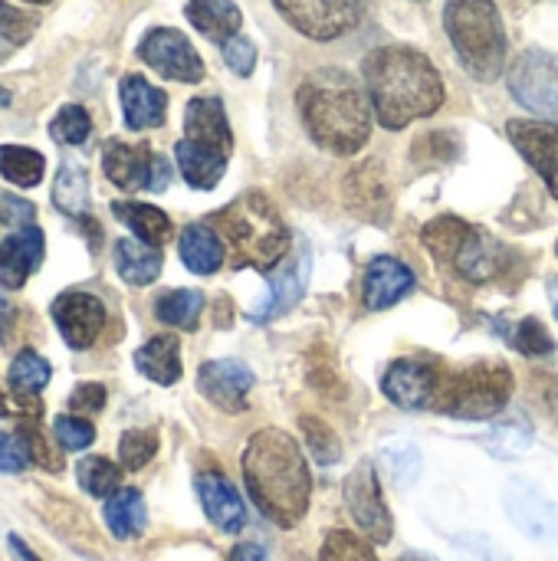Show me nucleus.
<instances>
[{"instance_id":"obj_1","label":"nucleus","mask_w":558,"mask_h":561,"mask_svg":"<svg viewBox=\"0 0 558 561\" xmlns=\"http://www.w3.org/2000/svg\"><path fill=\"white\" fill-rule=\"evenodd\" d=\"M243 483L257 510L280 529H293L309 513L312 477L299 444L276 427L257 431L243 450Z\"/></svg>"},{"instance_id":"obj_2","label":"nucleus","mask_w":558,"mask_h":561,"mask_svg":"<svg viewBox=\"0 0 558 561\" xmlns=\"http://www.w3.org/2000/svg\"><path fill=\"white\" fill-rule=\"evenodd\" d=\"M365 89L378 122L391 131L434 115L444 105V79L434 62L411 46H382L362 62Z\"/></svg>"},{"instance_id":"obj_3","label":"nucleus","mask_w":558,"mask_h":561,"mask_svg":"<svg viewBox=\"0 0 558 561\" xmlns=\"http://www.w3.org/2000/svg\"><path fill=\"white\" fill-rule=\"evenodd\" d=\"M299 115L309 138L332 154H355L372 138V99L345 69H316L303 79Z\"/></svg>"},{"instance_id":"obj_4","label":"nucleus","mask_w":558,"mask_h":561,"mask_svg":"<svg viewBox=\"0 0 558 561\" xmlns=\"http://www.w3.org/2000/svg\"><path fill=\"white\" fill-rule=\"evenodd\" d=\"M210 230L227 237L237 253V266H253L273 273L293 250V233L286 230L273 201L260 191H247L217 214H210Z\"/></svg>"},{"instance_id":"obj_5","label":"nucleus","mask_w":558,"mask_h":561,"mask_svg":"<svg viewBox=\"0 0 558 561\" xmlns=\"http://www.w3.org/2000/svg\"><path fill=\"white\" fill-rule=\"evenodd\" d=\"M444 30L474 79L493 82L503 76L506 30L493 0H447Z\"/></svg>"},{"instance_id":"obj_6","label":"nucleus","mask_w":558,"mask_h":561,"mask_svg":"<svg viewBox=\"0 0 558 561\" xmlns=\"http://www.w3.org/2000/svg\"><path fill=\"white\" fill-rule=\"evenodd\" d=\"M424 247L441 260L447 263L460 279L474 283V286H483V283H493L506 273V260H510V250L493 240L490 233L477 230L474 224L460 220V217H437L424 227L421 233Z\"/></svg>"},{"instance_id":"obj_7","label":"nucleus","mask_w":558,"mask_h":561,"mask_svg":"<svg viewBox=\"0 0 558 561\" xmlns=\"http://www.w3.org/2000/svg\"><path fill=\"white\" fill-rule=\"evenodd\" d=\"M513 385H516L513 371L500 362L467 365L441 378L431 411L457 421H490L506 411L513 398Z\"/></svg>"},{"instance_id":"obj_8","label":"nucleus","mask_w":558,"mask_h":561,"mask_svg":"<svg viewBox=\"0 0 558 561\" xmlns=\"http://www.w3.org/2000/svg\"><path fill=\"white\" fill-rule=\"evenodd\" d=\"M280 16L309 39L329 43L355 30L368 10V0H273Z\"/></svg>"},{"instance_id":"obj_9","label":"nucleus","mask_w":558,"mask_h":561,"mask_svg":"<svg viewBox=\"0 0 558 561\" xmlns=\"http://www.w3.org/2000/svg\"><path fill=\"white\" fill-rule=\"evenodd\" d=\"M510 92L529 112L558 122V56L546 49H526L510 66Z\"/></svg>"},{"instance_id":"obj_10","label":"nucleus","mask_w":558,"mask_h":561,"mask_svg":"<svg viewBox=\"0 0 558 561\" xmlns=\"http://www.w3.org/2000/svg\"><path fill=\"white\" fill-rule=\"evenodd\" d=\"M345 506L355 519V526L365 533V539L372 546H388L395 536V519L391 510L385 503L378 473L372 467V460H358L355 470L345 477Z\"/></svg>"},{"instance_id":"obj_11","label":"nucleus","mask_w":558,"mask_h":561,"mask_svg":"<svg viewBox=\"0 0 558 561\" xmlns=\"http://www.w3.org/2000/svg\"><path fill=\"white\" fill-rule=\"evenodd\" d=\"M138 56L164 79H174V82H201L204 79V59L197 56V49L191 46V39L181 30L155 26L138 43Z\"/></svg>"},{"instance_id":"obj_12","label":"nucleus","mask_w":558,"mask_h":561,"mask_svg":"<svg viewBox=\"0 0 558 561\" xmlns=\"http://www.w3.org/2000/svg\"><path fill=\"white\" fill-rule=\"evenodd\" d=\"M441 371L431 368L428 362L418 358H398L388 365L385 378H382V391L391 404H398L401 411H431L437 388H441Z\"/></svg>"},{"instance_id":"obj_13","label":"nucleus","mask_w":558,"mask_h":561,"mask_svg":"<svg viewBox=\"0 0 558 561\" xmlns=\"http://www.w3.org/2000/svg\"><path fill=\"white\" fill-rule=\"evenodd\" d=\"M503 506H506L510 523L523 536H529L536 542H553L558 536V506L533 483L513 480L503 493Z\"/></svg>"},{"instance_id":"obj_14","label":"nucleus","mask_w":558,"mask_h":561,"mask_svg":"<svg viewBox=\"0 0 558 561\" xmlns=\"http://www.w3.org/2000/svg\"><path fill=\"white\" fill-rule=\"evenodd\" d=\"M345 204L352 207L355 217H362L375 227L391 224L395 197H391V184L385 178V168L378 161H362L345 178Z\"/></svg>"},{"instance_id":"obj_15","label":"nucleus","mask_w":558,"mask_h":561,"mask_svg":"<svg viewBox=\"0 0 558 561\" xmlns=\"http://www.w3.org/2000/svg\"><path fill=\"white\" fill-rule=\"evenodd\" d=\"M506 135L516 145V151L536 168V174L546 181V187L558 201V122L513 118L506 125Z\"/></svg>"},{"instance_id":"obj_16","label":"nucleus","mask_w":558,"mask_h":561,"mask_svg":"<svg viewBox=\"0 0 558 561\" xmlns=\"http://www.w3.org/2000/svg\"><path fill=\"white\" fill-rule=\"evenodd\" d=\"M197 388L214 408H220L227 414H240V411H247V394L253 388V371L237 358L204 362L201 371H197Z\"/></svg>"},{"instance_id":"obj_17","label":"nucleus","mask_w":558,"mask_h":561,"mask_svg":"<svg viewBox=\"0 0 558 561\" xmlns=\"http://www.w3.org/2000/svg\"><path fill=\"white\" fill-rule=\"evenodd\" d=\"M306 283H309V247L299 243V250L293 256H286L273 273H270V289H266V299L250 312L253 322H270L283 312H289L303 293H306Z\"/></svg>"},{"instance_id":"obj_18","label":"nucleus","mask_w":558,"mask_h":561,"mask_svg":"<svg viewBox=\"0 0 558 561\" xmlns=\"http://www.w3.org/2000/svg\"><path fill=\"white\" fill-rule=\"evenodd\" d=\"M53 322H56L59 335L66 339V345L82 352L99 339V332L105 325V306H102V299H95L89 293H62L53 302Z\"/></svg>"},{"instance_id":"obj_19","label":"nucleus","mask_w":558,"mask_h":561,"mask_svg":"<svg viewBox=\"0 0 558 561\" xmlns=\"http://www.w3.org/2000/svg\"><path fill=\"white\" fill-rule=\"evenodd\" d=\"M194 490H197V500L207 513V519L227 533V536H237L243 533L247 526V506L240 500V490L217 470H207V473H197L194 480Z\"/></svg>"},{"instance_id":"obj_20","label":"nucleus","mask_w":558,"mask_h":561,"mask_svg":"<svg viewBox=\"0 0 558 561\" xmlns=\"http://www.w3.org/2000/svg\"><path fill=\"white\" fill-rule=\"evenodd\" d=\"M155 164H158V154L148 148V145H128V141H105L102 148V168H105V178L122 187V191H141L148 187L151 191V181H155Z\"/></svg>"},{"instance_id":"obj_21","label":"nucleus","mask_w":558,"mask_h":561,"mask_svg":"<svg viewBox=\"0 0 558 561\" xmlns=\"http://www.w3.org/2000/svg\"><path fill=\"white\" fill-rule=\"evenodd\" d=\"M414 289V273L395 260V256H375L365 270V286H362V302L372 312H385L398 306L408 293Z\"/></svg>"},{"instance_id":"obj_22","label":"nucleus","mask_w":558,"mask_h":561,"mask_svg":"<svg viewBox=\"0 0 558 561\" xmlns=\"http://www.w3.org/2000/svg\"><path fill=\"white\" fill-rule=\"evenodd\" d=\"M184 138L194 141V145L230 154L234 151V131H230L224 102L214 99V95L191 99L187 108H184Z\"/></svg>"},{"instance_id":"obj_23","label":"nucleus","mask_w":558,"mask_h":561,"mask_svg":"<svg viewBox=\"0 0 558 561\" xmlns=\"http://www.w3.org/2000/svg\"><path fill=\"white\" fill-rule=\"evenodd\" d=\"M43 253H46V240L43 230L36 227H23L13 237H7L0 243V286L20 289L39 270Z\"/></svg>"},{"instance_id":"obj_24","label":"nucleus","mask_w":558,"mask_h":561,"mask_svg":"<svg viewBox=\"0 0 558 561\" xmlns=\"http://www.w3.org/2000/svg\"><path fill=\"white\" fill-rule=\"evenodd\" d=\"M118 99H122V115L125 125L132 131H145V128H158L164 125V112H168V95L151 85L145 76H125L118 85Z\"/></svg>"},{"instance_id":"obj_25","label":"nucleus","mask_w":558,"mask_h":561,"mask_svg":"<svg viewBox=\"0 0 558 561\" xmlns=\"http://www.w3.org/2000/svg\"><path fill=\"white\" fill-rule=\"evenodd\" d=\"M174 158H178V168H181L184 181L191 187H197V191H210L224 178L227 161H230V154L214 151V148H204V145H194L187 138H181L174 145Z\"/></svg>"},{"instance_id":"obj_26","label":"nucleus","mask_w":558,"mask_h":561,"mask_svg":"<svg viewBox=\"0 0 558 561\" xmlns=\"http://www.w3.org/2000/svg\"><path fill=\"white\" fill-rule=\"evenodd\" d=\"M184 13L191 26L214 43H227L230 36L240 33L243 23V13L234 0H187Z\"/></svg>"},{"instance_id":"obj_27","label":"nucleus","mask_w":558,"mask_h":561,"mask_svg":"<svg viewBox=\"0 0 558 561\" xmlns=\"http://www.w3.org/2000/svg\"><path fill=\"white\" fill-rule=\"evenodd\" d=\"M178 253H181L184 266L197 276H214L224 266V243H220L217 230H210L207 224L184 227V233L178 240Z\"/></svg>"},{"instance_id":"obj_28","label":"nucleus","mask_w":558,"mask_h":561,"mask_svg":"<svg viewBox=\"0 0 558 561\" xmlns=\"http://www.w3.org/2000/svg\"><path fill=\"white\" fill-rule=\"evenodd\" d=\"M135 368L155 385L181 381V342L174 335H155L135 352Z\"/></svg>"},{"instance_id":"obj_29","label":"nucleus","mask_w":558,"mask_h":561,"mask_svg":"<svg viewBox=\"0 0 558 561\" xmlns=\"http://www.w3.org/2000/svg\"><path fill=\"white\" fill-rule=\"evenodd\" d=\"M161 250L141 243L135 237H122L115 243V270L128 286H148L161 276Z\"/></svg>"},{"instance_id":"obj_30","label":"nucleus","mask_w":558,"mask_h":561,"mask_svg":"<svg viewBox=\"0 0 558 561\" xmlns=\"http://www.w3.org/2000/svg\"><path fill=\"white\" fill-rule=\"evenodd\" d=\"M115 217L141 240V243H151V247H164L174 233L171 220L164 210L151 207V204H138V201H118L112 204Z\"/></svg>"},{"instance_id":"obj_31","label":"nucleus","mask_w":558,"mask_h":561,"mask_svg":"<svg viewBox=\"0 0 558 561\" xmlns=\"http://www.w3.org/2000/svg\"><path fill=\"white\" fill-rule=\"evenodd\" d=\"M105 526L115 539H135L148 526V510L138 490H118L115 496L105 500Z\"/></svg>"},{"instance_id":"obj_32","label":"nucleus","mask_w":558,"mask_h":561,"mask_svg":"<svg viewBox=\"0 0 558 561\" xmlns=\"http://www.w3.org/2000/svg\"><path fill=\"white\" fill-rule=\"evenodd\" d=\"M53 204L69 217H86V210H89V174L79 161H62L56 184H53Z\"/></svg>"},{"instance_id":"obj_33","label":"nucleus","mask_w":558,"mask_h":561,"mask_svg":"<svg viewBox=\"0 0 558 561\" xmlns=\"http://www.w3.org/2000/svg\"><path fill=\"white\" fill-rule=\"evenodd\" d=\"M201 312H204L201 289H171V293L158 296V302H155V316L174 329H197Z\"/></svg>"},{"instance_id":"obj_34","label":"nucleus","mask_w":558,"mask_h":561,"mask_svg":"<svg viewBox=\"0 0 558 561\" xmlns=\"http://www.w3.org/2000/svg\"><path fill=\"white\" fill-rule=\"evenodd\" d=\"M46 158L23 145H0V174L16 187H36L43 181Z\"/></svg>"},{"instance_id":"obj_35","label":"nucleus","mask_w":558,"mask_h":561,"mask_svg":"<svg viewBox=\"0 0 558 561\" xmlns=\"http://www.w3.org/2000/svg\"><path fill=\"white\" fill-rule=\"evenodd\" d=\"M76 480H79V486H82L89 496L109 500V496H115V493L122 490V467H115V463L105 460V457H86V460H79V467H76Z\"/></svg>"},{"instance_id":"obj_36","label":"nucleus","mask_w":558,"mask_h":561,"mask_svg":"<svg viewBox=\"0 0 558 561\" xmlns=\"http://www.w3.org/2000/svg\"><path fill=\"white\" fill-rule=\"evenodd\" d=\"M487 450L493 454V457H500V460H523L529 450H533V444H536V437H533V431L523 424V421H503V424H497L490 434H487Z\"/></svg>"},{"instance_id":"obj_37","label":"nucleus","mask_w":558,"mask_h":561,"mask_svg":"<svg viewBox=\"0 0 558 561\" xmlns=\"http://www.w3.org/2000/svg\"><path fill=\"white\" fill-rule=\"evenodd\" d=\"M382 467L398 490H408L421 473V450L411 440H388L382 447Z\"/></svg>"},{"instance_id":"obj_38","label":"nucleus","mask_w":558,"mask_h":561,"mask_svg":"<svg viewBox=\"0 0 558 561\" xmlns=\"http://www.w3.org/2000/svg\"><path fill=\"white\" fill-rule=\"evenodd\" d=\"M49 385V365L46 358H39L36 352L23 348L13 365H10V388L13 394H23V398H36V391H43Z\"/></svg>"},{"instance_id":"obj_39","label":"nucleus","mask_w":558,"mask_h":561,"mask_svg":"<svg viewBox=\"0 0 558 561\" xmlns=\"http://www.w3.org/2000/svg\"><path fill=\"white\" fill-rule=\"evenodd\" d=\"M299 431H303L306 447H309V454H312V460L319 467H335L342 460V444H339L335 431L326 421L306 414V417H299Z\"/></svg>"},{"instance_id":"obj_40","label":"nucleus","mask_w":558,"mask_h":561,"mask_svg":"<svg viewBox=\"0 0 558 561\" xmlns=\"http://www.w3.org/2000/svg\"><path fill=\"white\" fill-rule=\"evenodd\" d=\"M506 332H510L513 348L523 352V355H529V358H546V355L556 352V342H553L549 329H546L539 319H533V316L523 319V322H516V325L506 329Z\"/></svg>"},{"instance_id":"obj_41","label":"nucleus","mask_w":558,"mask_h":561,"mask_svg":"<svg viewBox=\"0 0 558 561\" xmlns=\"http://www.w3.org/2000/svg\"><path fill=\"white\" fill-rule=\"evenodd\" d=\"M92 131V118L82 105H62L49 122V138L59 145H82Z\"/></svg>"},{"instance_id":"obj_42","label":"nucleus","mask_w":558,"mask_h":561,"mask_svg":"<svg viewBox=\"0 0 558 561\" xmlns=\"http://www.w3.org/2000/svg\"><path fill=\"white\" fill-rule=\"evenodd\" d=\"M319 561H378V556L372 552V542L358 539L355 533L335 529L326 536L319 549Z\"/></svg>"},{"instance_id":"obj_43","label":"nucleus","mask_w":558,"mask_h":561,"mask_svg":"<svg viewBox=\"0 0 558 561\" xmlns=\"http://www.w3.org/2000/svg\"><path fill=\"white\" fill-rule=\"evenodd\" d=\"M158 454V434L155 431H125L118 440V460L125 470H141Z\"/></svg>"},{"instance_id":"obj_44","label":"nucleus","mask_w":558,"mask_h":561,"mask_svg":"<svg viewBox=\"0 0 558 561\" xmlns=\"http://www.w3.org/2000/svg\"><path fill=\"white\" fill-rule=\"evenodd\" d=\"M53 434H56V440H59L62 450H86L95 440V427L89 421L69 417V414H62V417L53 421Z\"/></svg>"},{"instance_id":"obj_45","label":"nucleus","mask_w":558,"mask_h":561,"mask_svg":"<svg viewBox=\"0 0 558 561\" xmlns=\"http://www.w3.org/2000/svg\"><path fill=\"white\" fill-rule=\"evenodd\" d=\"M33 30H36V16L0 0V39H7L10 46H23L33 36Z\"/></svg>"},{"instance_id":"obj_46","label":"nucleus","mask_w":558,"mask_h":561,"mask_svg":"<svg viewBox=\"0 0 558 561\" xmlns=\"http://www.w3.org/2000/svg\"><path fill=\"white\" fill-rule=\"evenodd\" d=\"M220 49H224V59H227V66L237 72V76H250L253 72V66H257V46L247 39V36H230L227 43H220Z\"/></svg>"},{"instance_id":"obj_47","label":"nucleus","mask_w":558,"mask_h":561,"mask_svg":"<svg viewBox=\"0 0 558 561\" xmlns=\"http://www.w3.org/2000/svg\"><path fill=\"white\" fill-rule=\"evenodd\" d=\"M414 154H418V158L424 154V158L451 161V158L457 154V138H454L451 131H434V135H428V138H418Z\"/></svg>"},{"instance_id":"obj_48","label":"nucleus","mask_w":558,"mask_h":561,"mask_svg":"<svg viewBox=\"0 0 558 561\" xmlns=\"http://www.w3.org/2000/svg\"><path fill=\"white\" fill-rule=\"evenodd\" d=\"M30 463V454L20 437H10L0 431V473H23Z\"/></svg>"},{"instance_id":"obj_49","label":"nucleus","mask_w":558,"mask_h":561,"mask_svg":"<svg viewBox=\"0 0 558 561\" xmlns=\"http://www.w3.org/2000/svg\"><path fill=\"white\" fill-rule=\"evenodd\" d=\"M69 408L72 411H82V414H95L105 408V388L102 385H79L72 394H69Z\"/></svg>"},{"instance_id":"obj_50","label":"nucleus","mask_w":558,"mask_h":561,"mask_svg":"<svg viewBox=\"0 0 558 561\" xmlns=\"http://www.w3.org/2000/svg\"><path fill=\"white\" fill-rule=\"evenodd\" d=\"M0 217L10 224V227H30V220H33V204H26V201H20V197H13V194H3L0 197Z\"/></svg>"},{"instance_id":"obj_51","label":"nucleus","mask_w":558,"mask_h":561,"mask_svg":"<svg viewBox=\"0 0 558 561\" xmlns=\"http://www.w3.org/2000/svg\"><path fill=\"white\" fill-rule=\"evenodd\" d=\"M227 561H270V559H266V552H263L257 542H240V546L230 552V559Z\"/></svg>"},{"instance_id":"obj_52","label":"nucleus","mask_w":558,"mask_h":561,"mask_svg":"<svg viewBox=\"0 0 558 561\" xmlns=\"http://www.w3.org/2000/svg\"><path fill=\"white\" fill-rule=\"evenodd\" d=\"M7 542H10V552H13V559H16V561H43V559H36V556H33V549H30V546H26V542H23L20 536H10Z\"/></svg>"},{"instance_id":"obj_53","label":"nucleus","mask_w":558,"mask_h":561,"mask_svg":"<svg viewBox=\"0 0 558 561\" xmlns=\"http://www.w3.org/2000/svg\"><path fill=\"white\" fill-rule=\"evenodd\" d=\"M546 404H549V411L558 417V385H549V391H546Z\"/></svg>"},{"instance_id":"obj_54","label":"nucleus","mask_w":558,"mask_h":561,"mask_svg":"<svg viewBox=\"0 0 558 561\" xmlns=\"http://www.w3.org/2000/svg\"><path fill=\"white\" fill-rule=\"evenodd\" d=\"M549 302H553V309H556V319H558V276L549 283Z\"/></svg>"},{"instance_id":"obj_55","label":"nucleus","mask_w":558,"mask_h":561,"mask_svg":"<svg viewBox=\"0 0 558 561\" xmlns=\"http://www.w3.org/2000/svg\"><path fill=\"white\" fill-rule=\"evenodd\" d=\"M10 102V92L7 89H0V105H7Z\"/></svg>"},{"instance_id":"obj_56","label":"nucleus","mask_w":558,"mask_h":561,"mask_svg":"<svg viewBox=\"0 0 558 561\" xmlns=\"http://www.w3.org/2000/svg\"><path fill=\"white\" fill-rule=\"evenodd\" d=\"M401 561H428V559H421V556H405Z\"/></svg>"},{"instance_id":"obj_57","label":"nucleus","mask_w":558,"mask_h":561,"mask_svg":"<svg viewBox=\"0 0 558 561\" xmlns=\"http://www.w3.org/2000/svg\"><path fill=\"white\" fill-rule=\"evenodd\" d=\"M26 3H49V0H26Z\"/></svg>"}]
</instances>
